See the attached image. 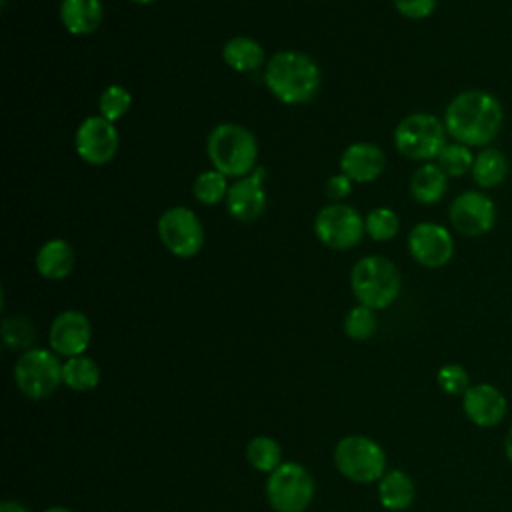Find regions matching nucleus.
Here are the masks:
<instances>
[{"label": "nucleus", "mask_w": 512, "mask_h": 512, "mask_svg": "<svg viewBox=\"0 0 512 512\" xmlns=\"http://www.w3.org/2000/svg\"><path fill=\"white\" fill-rule=\"evenodd\" d=\"M442 120L454 142L486 148L504 128V106L492 92L470 88L448 102Z\"/></svg>", "instance_id": "nucleus-1"}, {"label": "nucleus", "mask_w": 512, "mask_h": 512, "mask_svg": "<svg viewBox=\"0 0 512 512\" xmlns=\"http://www.w3.org/2000/svg\"><path fill=\"white\" fill-rule=\"evenodd\" d=\"M264 82L278 102L298 106L310 102L318 94L322 74L316 60L308 54L280 50L266 62Z\"/></svg>", "instance_id": "nucleus-2"}, {"label": "nucleus", "mask_w": 512, "mask_h": 512, "mask_svg": "<svg viewBox=\"0 0 512 512\" xmlns=\"http://www.w3.org/2000/svg\"><path fill=\"white\" fill-rule=\"evenodd\" d=\"M206 154L214 170L222 172L226 178H242L256 168L258 142L248 128L222 122L208 134Z\"/></svg>", "instance_id": "nucleus-3"}, {"label": "nucleus", "mask_w": 512, "mask_h": 512, "mask_svg": "<svg viewBox=\"0 0 512 512\" xmlns=\"http://www.w3.org/2000/svg\"><path fill=\"white\" fill-rule=\"evenodd\" d=\"M350 288L358 304L382 310L398 298L402 290V276L390 258L370 254L352 266Z\"/></svg>", "instance_id": "nucleus-4"}, {"label": "nucleus", "mask_w": 512, "mask_h": 512, "mask_svg": "<svg viewBox=\"0 0 512 512\" xmlns=\"http://www.w3.org/2000/svg\"><path fill=\"white\" fill-rule=\"evenodd\" d=\"M396 150L416 162L436 160L444 144L448 142V132L444 120L428 112H412L404 116L394 128Z\"/></svg>", "instance_id": "nucleus-5"}, {"label": "nucleus", "mask_w": 512, "mask_h": 512, "mask_svg": "<svg viewBox=\"0 0 512 512\" xmlns=\"http://www.w3.org/2000/svg\"><path fill=\"white\" fill-rule=\"evenodd\" d=\"M314 490L312 474L298 462H282L266 480V500L274 512H304Z\"/></svg>", "instance_id": "nucleus-6"}, {"label": "nucleus", "mask_w": 512, "mask_h": 512, "mask_svg": "<svg viewBox=\"0 0 512 512\" xmlns=\"http://www.w3.org/2000/svg\"><path fill=\"white\" fill-rule=\"evenodd\" d=\"M334 464L352 482L380 480L386 470V454L378 442L366 436H346L334 448Z\"/></svg>", "instance_id": "nucleus-7"}, {"label": "nucleus", "mask_w": 512, "mask_h": 512, "mask_svg": "<svg viewBox=\"0 0 512 512\" xmlns=\"http://www.w3.org/2000/svg\"><path fill=\"white\" fill-rule=\"evenodd\" d=\"M14 380L24 396L42 400L62 384V362L54 350L30 348L16 360Z\"/></svg>", "instance_id": "nucleus-8"}, {"label": "nucleus", "mask_w": 512, "mask_h": 512, "mask_svg": "<svg viewBox=\"0 0 512 512\" xmlns=\"http://www.w3.org/2000/svg\"><path fill=\"white\" fill-rule=\"evenodd\" d=\"M162 246L176 258H192L204 246V226L194 210L172 206L162 212L156 224Z\"/></svg>", "instance_id": "nucleus-9"}, {"label": "nucleus", "mask_w": 512, "mask_h": 512, "mask_svg": "<svg viewBox=\"0 0 512 512\" xmlns=\"http://www.w3.org/2000/svg\"><path fill=\"white\" fill-rule=\"evenodd\" d=\"M316 238L332 250H348L366 234L364 216L344 202H332L318 210L314 218Z\"/></svg>", "instance_id": "nucleus-10"}, {"label": "nucleus", "mask_w": 512, "mask_h": 512, "mask_svg": "<svg viewBox=\"0 0 512 512\" xmlns=\"http://www.w3.org/2000/svg\"><path fill=\"white\" fill-rule=\"evenodd\" d=\"M496 204L482 190H464L460 192L448 208V220L452 228L466 236L478 238L488 234L496 224Z\"/></svg>", "instance_id": "nucleus-11"}, {"label": "nucleus", "mask_w": 512, "mask_h": 512, "mask_svg": "<svg viewBox=\"0 0 512 512\" xmlns=\"http://www.w3.org/2000/svg\"><path fill=\"white\" fill-rule=\"evenodd\" d=\"M74 146L76 154L92 166H104L108 164L120 146L118 130L114 122L98 116H88L80 122L74 134Z\"/></svg>", "instance_id": "nucleus-12"}, {"label": "nucleus", "mask_w": 512, "mask_h": 512, "mask_svg": "<svg viewBox=\"0 0 512 512\" xmlns=\"http://www.w3.org/2000/svg\"><path fill=\"white\" fill-rule=\"evenodd\" d=\"M406 242L410 256L424 268H442L454 256L452 232L438 222H418Z\"/></svg>", "instance_id": "nucleus-13"}, {"label": "nucleus", "mask_w": 512, "mask_h": 512, "mask_svg": "<svg viewBox=\"0 0 512 512\" xmlns=\"http://www.w3.org/2000/svg\"><path fill=\"white\" fill-rule=\"evenodd\" d=\"M266 170L256 166L250 174L238 178L230 184L226 194V210L234 220L252 222L266 210V190H264Z\"/></svg>", "instance_id": "nucleus-14"}, {"label": "nucleus", "mask_w": 512, "mask_h": 512, "mask_svg": "<svg viewBox=\"0 0 512 512\" xmlns=\"http://www.w3.org/2000/svg\"><path fill=\"white\" fill-rule=\"evenodd\" d=\"M92 338V324L88 316L80 310H64L60 312L48 332L50 348L58 356H82L90 344Z\"/></svg>", "instance_id": "nucleus-15"}, {"label": "nucleus", "mask_w": 512, "mask_h": 512, "mask_svg": "<svg viewBox=\"0 0 512 512\" xmlns=\"http://www.w3.org/2000/svg\"><path fill=\"white\" fill-rule=\"evenodd\" d=\"M386 168V154L374 142H354L340 156V172L352 182H374Z\"/></svg>", "instance_id": "nucleus-16"}, {"label": "nucleus", "mask_w": 512, "mask_h": 512, "mask_svg": "<svg viewBox=\"0 0 512 512\" xmlns=\"http://www.w3.org/2000/svg\"><path fill=\"white\" fill-rule=\"evenodd\" d=\"M468 420L476 426H496L506 414V398L492 384H474L466 390L462 400Z\"/></svg>", "instance_id": "nucleus-17"}, {"label": "nucleus", "mask_w": 512, "mask_h": 512, "mask_svg": "<svg viewBox=\"0 0 512 512\" xmlns=\"http://www.w3.org/2000/svg\"><path fill=\"white\" fill-rule=\"evenodd\" d=\"M76 264L74 248L64 238H52L44 242L36 252V270L46 280L66 278Z\"/></svg>", "instance_id": "nucleus-18"}, {"label": "nucleus", "mask_w": 512, "mask_h": 512, "mask_svg": "<svg viewBox=\"0 0 512 512\" xmlns=\"http://www.w3.org/2000/svg\"><path fill=\"white\" fill-rule=\"evenodd\" d=\"M58 12L62 26L74 36L92 34L104 16L100 0H62Z\"/></svg>", "instance_id": "nucleus-19"}, {"label": "nucleus", "mask_w": 512, "mask_h": 512, "mask_svg": "<svg viewBox=\"0 0 512 512\" xmlns=\"http://www.w3.org/2000/svg\"><path fill=\"white\" fill-rule=\"evenodd\" d=\"M448 190V176L436 162H424L410 176V194L418 204L430 206L444 198Z\"/></svg>", "instance_id": "nucleus-20"}, {"label": "nucleus", "mask_w": 512, "mask_h": 512, "mask_svg": "<svg viewBox=\"0 0 512 512\" xmlns=\"http://www.w3.org/2000/svg\"><path fill=\"white\" fill-rule=\"evenodd\" d=\"M508 170H510V164L506 154L494 146H486V148H480V152H476L470 176L478 188L490 190L500 186L506 180Z\"/></svg>", "instance_id": "nucleus-21"}, {"label": "nucleus", "mask_w": 512, "mask_h": 512, "mask_svg": "<svg viewBox=\"0 0 512 512\" xmlns=\"http://www.w3.org/2000/svg\"><path fill=\"white\" fill-rule=\"evenodd\" d=\"M224 62L236 72H254L264 64V48L250 36H234L222 48Z\"/></svg>", "instance_id": "nucleus-22"}, {"label": "nucleus", "mask_w": 512, "mask_h": 512, "mask_svg": "<svg viewBox=\"0 0 512 512\" xmlns=\"http://www.w3.org/2000/svg\"><path fill=\"white\" fill-rule=\"evenodd\" d=\"M414 494V482L402 470H390L378 480V498L388 510H406L414 502Z\"/></svg>", "instance_id": "nucleus-23"}, {"label": "nucleus", "mask_w": 512, "mask_h": 512, "mask_svg": "<svg viewBox=\"0 0 512 512\" xmlns=\"http://www.w3.org/2000/svg\"><path fill=\"white\" fill-rule=\"evenodd\" d=\"M62 382L76 392H86L98 386L100 368L88 356H72L62 364Z\"/></svg>", "instance_id": "nucleus-24"}, {"label": "nucleus", "mask_w": 512, "mask_h": 512, "mask_svg": "<svg viewBox=\"0 0 512 512\" xmlns=\"http://www.w3.org/2000/svg\"><path fill=\"white\" fill-rule=\"evenodd\" d=\"M474 156L476 154H472L470 146L452 140V142L444 144V148L436 156V164L442 168V172L448 178H460V176L472 172Z\"/></svg>", "instance_id": "nucleus-25"}, {"label": "nucleus", "mask_w": 512, "mask_h": 512, "mask_svg": "<svg viewBox=\"0 0 512 512\" xmlns=\"http://www.w3.org/2000/svg\"><path fill=\"white\" fill-rule=\"evenodd\" d=\"M228 180L222 172L218 170H204L200 172L196 178H194V184H192V194L194 198L200 202V204H206V206H216L220 204L222 200H226V194H228Z\"/></svg>", "instance_id": "nucleus-26"}, {"label": "nucleus", "mask_w": 512, "mask_h": 512, "mask_svg": "<svg viewBox=\"0 0 512 512\" xmlns=\"http://www.w3.org/2000/svg\"><path fill=\"white\" fill-rule=\"evenodd\" d=\"M246 458L260 472H274L282 464L280 444L270 436H256L246 446Z\"/></svg>", "instance_id": "nucleus-27"}, {"label": "nucleus", "mask_w": 512, "mask_h": 512, "mask_svg": "<svg viewBox=\"0 0 512 512\" xmlns=\"http://www.w3.org/2000/svg\"><path fill=\"white\" fill-rule=\"evenodd\" d=\"M364 226H366V234L372 240L388 242L398 234L400 220H398V214L392 208L378 206V208L368 212V216L364 218Z\"/></svg>", "instance_id": "nucleus-28"}, {"label": "nucleus", "mask_w": 512, "mask_h": 512, "mask_svg": "<svg viewBox=\"0 0 512 512\" xmlns=\"http://www.w3.org/2000/svg\"><path fill=\"white\" fill-rule=\"evenodd\" d=\"M132 106V94L122 84H110L100 92L98 112L102 118L116 122L120 120Z\"/></svg>", "instance_id": "nucleus-29"}, {"label": "nucleus", "mask_w": 512, "mask_h": 512, "mask_svg": "<svg viewBox=\"0 0 512 512\" xmlns=\"http://www.w3.org/2000/svg\"><path fill=\"white\" fill-rule=\"evenodd\" d=\"M376 326H378V322H376L374 310L368 306H362V304L350 308L344 316V332L352 340L372 338L376 332Z\"/></svg>", "instance_id": "nucleus-30"}, {"label": "nucleus", "mask_w": 512, "mask_h": 512, "mask_svg": "<svg viewBox=\"0 0 512 512\" xmlns=\"http://www.w3.org/2000/svg\"><path fill=\"white\" fill-rule=\"evenodd\" d=\"M2 340L8 348H26L30 350V346L36 340V332L34 326L30 324L28 318L24 316H10L2 322Z\"/></svg>", "instance_id": "nucleus-31"}, {"label": "nucleus", "mask_w": 512, "mask_h": 512, "mask_svg": "<svg viewBox=\"0 0 512 512\" xmlns=\"http://www.w3.org/2000/svg\"><path fill=\"white\" fill-rule=\"evenodd\" d=\"M438 384L446 394H466V390L470 388V380H468V372L460 366V364H444L438 370Z\"/></svg>", "instance_id": "nucleus-32"}, {"label": "nucleus", "mask_w": 512, "mask_h": 512, "mask_svg": "<svg viewBox=\"0 0 512 512\" xmlns=\"http://www.w3.org/2000/svg\"><path fill=\"white\" fill-rule=\"evenodd\" d=\"M398 14L410 20H424L436 10V0H392Z\"/></svg>", "instance_id": "nucleus-33"}, {"label": "nucleus", "mask_w": 512, "mask_h": 512, "mask_svg": "<svg viewBox=\"0 0 512 512\" xmlns=\"http://www.w3.org/2000/svg\"><path fill=\"white\" fill-rule=\"evenodd\" d=\"M326 196L334 202L338 200H344L350 192H352V180L346 176V174H334L326 180Z\"/></svg>", "instance_id": "nucleus-34"}, {"label": "nucleus", "mask_w": 512, "mask_h": 512, "mask_svg": "<svg viewBox=\"0 0 512 512\" xmlns=\"http://www.w3.org/2000/svg\"><path fill=\"white\" fill-rule=\"evenodd\" d=\"M0 512H30V510L24 504L16 502V500H2Z\"/></svg>", "instance_id": "nucleus-35"}, {"label": "nucleus", "mask_w": 512, "mask_h": 512, "mask_svg": "<svg viewBox=\"0 0 512 512\" xmlns=\"http://www.w3.org/2000/svg\"><path fill=\"white\" fill-rule=\"evenodd\" d=\"M504 452H506V458H508L510 464H512V426H510V430H508V434H506V440H504Z\"/></svg>", "instance_id": "nucleus-36"}, {"label": "nucleus", "mask_w": 512, "mask_h": 512, "mask_svg": "<svg viewBox=\"0 0 512 512\" xmlns=\"http://www.w3.org/2000/svg\"><path fill=\"white\" fill-rule=\"evenodd\" d=\"M44 512H72V510L66 508V506H50V508H46Z\"/></svg>", "instance_id": "nucleus-37"}, {"label": "nucleus", "mask_w": 512, "mask_h": 512, "mask_svg": "<svg viewBox=\"0 0 512 512\" xmlns=\"http://www.w3.org/2000/svg\"><path fill=\"white\" fill-rule=\"evenodd\" d=\"M130 2H134V4H152L156 0H130Z\"/></svg>", "instance_id": "nucleus-38"}]
</instances>
